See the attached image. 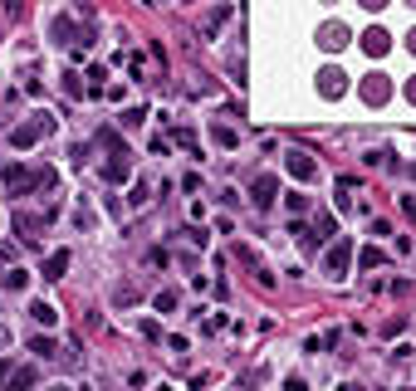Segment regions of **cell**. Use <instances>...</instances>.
<instances>
[{
    "instance_id": "6da1fadb",
    "label": "cell",
    "mask_w": 416,
    "mask_h": 391,
    "mask_svg": "<svg viewBox=\"0 0 416 391\" xmlns=\"http://www.w3.org/2000/svg\"><path fill=\"white\" fill-rule=\"evenodd\" d=\"M44 132H55V118H49V113H39L34 123H20V128H10V147H20V152H25V147H34Z\"/></svg>"
},
{
    "instance_id": "7a4b0ae2",
    "label": "cell",
    "mask_w": 416,
    "mask_h": 391,
    "mask_svg": "<svg viewBox=\"0 0 416 391\" xmlns=\"http://www.w3.org/2000/svg\"><path fill=\"white\" fill-rule=\"evenodd\" d=\"M250 201H255V205H259V210H270V205H275V201H279V181H275V177H270V172H259V177H255V181H250Z\"/></svg>"
},
{
    "instance_id": "3957f363",
    "label": "cell",
    "mask_w": 416,
    "mask_h": 391,
    "mask_svg": "<svg viewBox=\"0 0 416 391\" xmlns=\"http://www.w3.org/2000/svg\"><path fill=\"white\" fill-rule=\"evenodd\" d=\"M387 98H392V79H387V74H368V79H362V103L382 108Z\"/></svg>"
},
{
    "instance_id": "277c9868",
    "label": "cell",
    "mask_w": 416,
    "mask_h": 391,
    "mask_svg": "<svg viewBox=\"0 0 416 391\" xmlns=\"http://www.w3.org/2000/svg\"><path fill=\"white\" fill-rule=\"evenodd\" d=\"M348 39H353V30L348 25H338V20H328V25H319V49H348Z\"/></svg>"
},
{
    "instance_id": "5b68a950",
    "label": "cell",
    "mask_w": 416,
    "mask_h": 391,
    "mask_svg": "<svg viewBox=\"0 0 416 391\" xmlns=\"http://www.w3.org/2000/svg\"><path fill=\"white\" fill-rule=\"evenodd\" d=\"M319 93H324V98H343V93H348V74H343L338 64L319 69Z\"/></svg>"
},
{
    "instance_id": "8992f818",
    "label": "cell",
    "mask_w": 416,
    "mask_h": 391,
    "mask_svg": "<svg viewBox=\"0 0 416 391\" xmlns=\"http://www.w3.org/2000/svg\"><path fill=\"white\" fill-rule=\"evenodd\" d=\"M348 259H353V245H348V240H338V245L324 250V269H328V274H348Z\"/></svg>"
},
{
    "instance_id": "52a82bcc",
    "label": "cell",
    "mask_w": 416,
    "mask_h": 391,
    "mask_svg": "<svg viewBox=\"0 0 416 391\" xmlns=\"http://www.w3.org/2000/svg\"><path fill=\"white\" fill-rule=\"evenodd\" d=\"M284 166H289V172H294L299 181H314V172H319V161L308 157V152H299V147H294V152L284 157Z\"/></svg>"
},
{
    "instance_id": "ba28073f",
    "label": "cell",
    "mask_w": 416,
    "mask_h": 391,
    "mask_svg": "<svg viewBox=\"0 0 416 391\" xmlns=\"http://www.w3.org/2000/svg\"><path fill=\"white\" fill-rule=\"evenodd\" d=\"M0 181H6L10 191H30V186H34V177H30V166H20V161H10L6 172H0Z\"/></svg>"
},
{
    "instance_id": "9c48e42d",
    "label": "cell",
    "mask_w": 416,
    "mask_h": 391,
    "mask_svg": "<svg viewBox=\"0 0 416 391\" xmlns=\"http://www.w3.org/2000/svg\"><path fill=\"white\" fill-rule=\"evenodd\" d=\"M362 49H368V54H373V59H382V54L392 49V34H387L382 25H373L368 34H362Z\"/></svg>"
},
{
    "instance_id": "30bf717a",
    "label": "cell",
    "mask_w": 416,
    "mask_h": 391,
    "mask_svg": "<svg viewBox=\"0 0 416 391\" xmlns=\"http://www.w3.org/2000/svg\"><path fill=\"white\" fill-rule=\"evenodd\" d=\"M15 235H20V245H39V220L34 215H25V210H15Z\"/></svg>"
},
{
    "instance_id": "8fae6325",
    "label": "cell",
    "mask_w": 416,
    "mask_h": 391,
    "mask_svg": "<svg viewBox=\"0 0 416 391\" xmlns=\"http://www.w3.org/2000/svg\"><path fill=\"white\" fill-rule=\"evenodd\" d=\"M39 274H44V279H64V274H69V250H55V254H44Z\"/></svg>"
},
{
    "instance_id": "7c38bea8",
    "label": "cell",
    "mask_w": 416,
    "mask_h": 391,
    "mask_svg": "<svg viewBox=\"0 0 416 391\" xmlns=\"http://www.w3.org/2000/svg\"><path fill=\"white\" fill-rule=\"evenodd\" d=\"M98 142L113 152V161H128V142H123V137H118L113 128H98Z\"/></svg>"
},
{
    "instance_id": "4fadbf2b",
    "label": "cell",
    "mask_w": 416,
    "mask_h": 391,
    "mask_svg": "<svg viewBox=\"0 0 416 391\" xmlns=\"http://www.w3.org/2000/svg\"><path fill=\"white\" fill-rule=\"evenodd\" d=\"M294 240H299V250H304V254H319V245H324V235H319V230H308V225H294Z\"/></svg>"
},
{
    "instance_id": "5bb4252c",
    "label": "cell",
    "mask_w": 416,
    "mask_h": 391,
    "mask_svg": "<svg viewBox=\"0 0 416 391\" xmlns=\"http://www.w3.org/2000/svg\"><path fill=\"white\" fill-rule=\"evenodd\" d=\"M30 352H34V357H59V348H55L49 332H34V338H30Z\"/></svg>"
},
{
    "instance_id": "9a60e30c",
    "label": "cell",
    "mask_w": 416,
    "mask_h": 391,
    "mask_svg": "<svg viewBox=\"0 0 416 391\" xmlns=\"http://www.w3.org/2000/svg\"><path fill=\"white\" fill-rule=\"evenodd\" d=\"M6 391H34V367H20V372H10Z\"/></svg>"
},
{
    "instance_id": "2e32d148",
    "label": "cell",
    "mask_w": 416,
    "mask_h": 391,
    "mask_svg": "<svg viewBox=\"0 0 416 391\" xmlns=\"http://www.w3.org/2000/svg\"><path fill=\"white\" fill-rule=\"evenodd\" d=\"M226 20H230V6H216L211 15H206V25H201V30H206V34H216V30H221Z\"/></svg>"
},
{
    "instance_id": "e0dca14e",
    "label": "cell",
    "mask_w": 416,
    "mask_h": 391,
    "mask_svg": "<svg viewBox=\"0 0 416 391\" xmlns=\"http://www.w3.org/2000/svg\"><path fill=\"white\" fill-rule=\"evenodd\" d=\"M172 137H177V142H181L191 157H201V142H196V132H191V128H172Z\"/></svg>"
},
{
    "instance_id": "ac0fdd59",
    "label": "cell",
    "mask_w": 416,
    "mask_h": 391,
    "mask_svg": "<svg viewBox=\"0 0 416 391\" xmlns=\"http://www.w3.org/2000/svg\"><path fill=\"white\" fill-rule=\"evenodd\" d=\"M30 318H34L39 328H49V323H55L59 313H55V308H49V303H30Z\"/></svg>"
},
{
    "instance_id": "d6986e66",
    "label": "cell",
    "mask_w": 416,
    "mask_h": 391,
    "mask_svg": "<svg viewBox=\"0 0 416 391\" xmlns=\"http://www.w3.org/2000/svg\"><path fill=\"white\" fill-rule=\"evenodd\" d=\"M103 181H128V161H108V166H103Z\"/></svg>"
},
{
    "instance_id": "ffe728a7",
    "label": "cell",
    "mask_w": 416,
    "mask_h": 391,
    "mask_svg": "<svg viewBox=\"0 0 416 391\" xmlns=\"http://www.w3.org/2000/svg\"><path fill=\"white\" fill-rule=\"evenodd\" d=\"M211 137H216L221 147H235V142H240V137H235V128H226V123H216V128H211Z\"/></svg>"
},
{
    "instance_id": "44dd1931",
    "label": "cell",
    "mask_w": 416,
    "mask_h": 391,
    "mask_svg": "<svg viewBox=\"0 0 416 391\" xmlns=\"http://www.w3.org/2000/svg\"><path fill=\"white\" fill-rule=\"evenodd\" d=\"M177 303H181V294H177V289H162V294H157V313H172Z\"/></svg>"
},
{
    "instance_id": "7402d4cb",
    "label": "cell",
    "mask_w": 416,
    "mask_h": 391,
    "mask_svg": "<svg viewBox=\"0 0 416 391\" xmlns=\"http://www.w3.org/2000/svg\"><path fill=\"white\" fill-rule=\"evenodd\" d=\"M357 264H362V269H377V264H382V250H377V245H368V250L357 254Z\"/></svg>"
},
{
    "instance_id": "603a6c76",
    "label": "cell",
    "mask_w": 416,
    "mask_h": 391,
    "mask_svg": "<svg viewBox=\"0 0 416 391\" xmlns=\"http://www.w3.org/2000/svg\"><path fill=\"white\" fill-rule=\"evenodd\" d=\"M25 284H30L25 269H6V289H25Z\"/></svg>"
},
{
    "instance_id": "cb8c5ba5",
    "label": "cell",
    "mask_w": 416,
    "mask_h": 391,
    "mask_svg": "<svg viewBox=\"0 0 416 391\" xmlns=\"http://www.w3.org/2000/svg\"><path fill=\"white\" fill-rule=\"evenodd\" d=\"M147 123V108H128V113H123V128H142Z\"/></svg>"
},
{
    "instance_id": "d4e9b609",
    "label": "cell",
    "mask_w": 416,
    "mask_h": 391,
    "mask_svg": "<svg viewBox=\"0 0 416 391\" xmlns=\"http://www.w3.org/2000/svg\"><path fill=\"white\" fill-rule=\"evenodd\" d=\"M64 93H69V98H83V79H79V74H64Z\"/></svg>"
},
{
    "instance_id": "484cf974",
    "label": "cell",
    "mask_w": 416,
    "mask_h": 391,
    "mask_svg": "<svg viewBox=\"0 0 416 391\" xmlns=\"http://www.w3.org/2000/svg\"><path fill=\"white\" fill-rule=\"evenodd\" d=\"M362 10H382V6H392V0H357Z\"/></svg>"
},
{
    "instance_id": "4316f807",
    "label": "cell",
    "mask_w": 416,
    "mask_h": 391,
    "mask_svg": "<svg viewBox=\"0 0 416 391\" xmlns=\"http://www.w3.org/2000/svg\"><path fill=\"white\" fill-rule=\"evenodd\" d=\"M406 98H411V103H416V79H406Z\"/></svg>"
},
{
    "instance_id": "83f0119b",
    "label": "cell",
    "mask_w": 416,
    "mask_h": 391,
    "mask_svg": "<svg viewBox=\"0 0 416 391\" xmlns=\"http://www.w3.org/2000/svg\"><path fill=\"white\" fill-rule=\"evenodd\" d=\"M0 381H10V362H0Z\"/></svg>"
},
{
    "instance_id": "f1b7e54d",
    "label": "cell",
    "mask_w": 416,
    "mask_h": 391,
    "mask_svg": "<svg viewBox=\"0 0 416 391\" xmlns=\"http://www.w3.org/2000/svg\"><path fill=\"white\" fill-rule=\"evenodd\" d=\"M25 10V0H10V15H20Z\"/></svg>"
},
{
    "instance_id": "f546056e",
    "label": "cell",
    "mask_w": 416,
    "mask_h": 391,
    "mask_svg": "<svg viewBox=\"0 0 416 391\" xmlns=\"http://www.w3.org/2000/svg\"><path fill=\"white\" fill-rule=\"evenodd\" d=\"M406 49H411V54H416V30H411V34H406Z\"/></svg>"
},
{
    "instance_id": "4dcf8cb0",
    "label": "cell",
    "mask_w": 416,
    "mask_h": 391,
    "mask_svg": "<svg viewBox=\"0 0 416 391\" xmlns=\"http://www.w3.org/2000/svg\"><path fill=\"white\" fill-rule=\"evenodd\" d=\"M343 391H362V386H343Z\"/></svg>"
},
{
    "instance_id": "1f68e13d",
    "label": "cell",
    "mask_w": 416,
    "mask_h": 391,
    "mask_svg": "<svg viewBox=\"0 0 416 391\" xmlns=\"http://www.w3.org/2000/svg\"><path fill=\"white\" fill-rule=\"evenodd\" d=\"M55 391H69V386H55Z\"/></svg>"
},
{
    "instance_id": "d6a6232c",
    "label": "cell",
    "mask_w": 416,
    "mask_h": 391,
    "mask_svg": "<svg viewBox=\"0 0 416 391\" xmlns=\"http://www.w3.org/2000/svg\"><path fill=\"white\" fill-rule=\"evenodd\" d=\"M406 6H416V0H406Z\"/></svg>"
}]
</instances>
